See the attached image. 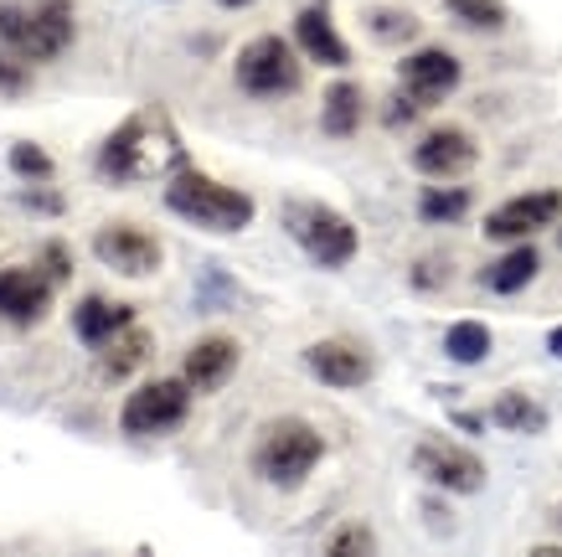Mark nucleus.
<instances>
[{
  "instance_id": "f257e3e1",
  "label": "nucleus",
  "mask_w": 562,
  "mask_h": 557,
  "mask_svg": "<svg viewBox=\"0 0 562 557\" xmlns=\"http://www.w3.org/2000/svg\"><path fill=\"white\" fill-rule=\"evenodd\" d=\"M171 160H181L176 130L155 114V109H145V114L124 119L120 130L109 135V145H103V155H99V170L109 181H145V176L171 170Z\"/></svg>"
},
{
  "instance_id": "f03ea898",
  "label": "nucleus",
  "mask_w": 562,
  "mask_h": 557,
  "mask_svg": "<svg viewBox=\"0 0 562 557\" xmlns=\"http://www.w3.org/2000/svg\"><path fill=\"white\" fill-rule=\"evenodd\" d=\"M325 459V434L305 419H273L254 444V470L273 490H300Z\"/></svg>"
},
{
  "instance_id": "7ed1b4c3",
  "label": "nucleus",
  "mask_w": 562,
  "mask_h": 557,
  "mask_svg": "<svg viewBox=\"0 0 562 557\" xmlns=\"http://www.w3.org/2000/svg\"><path fill=\"white\" fill-rule=\"evenodd\" d=\"M166 207H171L176 218L206 227V233H243L254 222V197L248 191H238V186H227V181H212V176H202V170H191V166H181L166 181Z\"/></svg>"
},
{
  "instance_id": "20e7f679",
  "label": "nucleus",
  "mask_w": 562,
  "mask_h": 557,
  "mask_svg": "<svg viewBox=\"0 0 562 557\" xmlns=\"http://www.w3.org/2000/svg\"><path fill=\"white\" fill-rule=\"evenodd\" d=\"M72 5L68 0H42V5H5L0 11V42L26 57V63H52L72 47Z\"/></svg>"
},
{
  "instance_id": "39448f33",
  "label": "nucleus",
  "mask_w": 562,
  "mask_h": 557,
  "mask_svg": "<svg viewBox=\"0 0 562 557\" xmlns=\"http://www.w3.org/2000/svg\"><path fill=\"white\" fill-rule=\"evenodd\" d=\"M284 227H290V237L321 269H341L361 248L357 222L341 218L336 207H325V202H284Z\"/></svg>"
},
{
  "instance_id": "423d86ee",
  "label": "nucleus",
  "mask_w": 562,
  "mask_h": 557,
  "mask_svg": "<svg viewBox=\"0 0 562 557\" xmlns=\"http://www.w3.org/2000/svg\"><path fill=\"white\" fill-rule=\"evenodd\" d=\"M233 83H238L248 99H290V93H300L294 47L284 36H254V42L238 52V63H233Z\"/></svg>"
},
{
  "instance_id": "0eeeda50",
  "label": "nucleus",
  "mask_w": 562,
  "mask_h": 557,
  "mask_svg": "<svg viewBox=\"0 0 562 557\" xmlns=\"http://www.w3.org/2000/svg\"><path fill=\"white\" fill-rule=\"evenodd\" d=\"M191 382L187 377H155L145 388H135L124 398L120 408V428L124 434H139V439H150V434H171L176 423H187L191 413Z\"/></svg>"
},
{
  "instance_id": "6e6552de",
  "label": "nucleus",
  "mask_w": 562,
  "mask_h": 557,
  "mask_svg": "<svg viewBox=\"0 0 562 557\" xmlns=\"http://www.w3.org/2000/svg\"><path fill=\"white\" fill-rule=\"evenodd\" d=\"M93 254H99V264L124 274V279H150V274L160 269L166 248H160V237H155L150 227H139V222H103L99 237H93Z\"/></svg>"
},
{
  "instance_id": "1a4fd4ad",
  "label": "nucleus",
  "mask_w": 562,
  "mask_h": 557,
  "mask_svg": "<svg viewBox=\"0 0 562 557\" xmlns=\"http://www.w3.org/2000/svg\"><path fill=\"white\" fill-rule=\"evenodd\" d=\"M305 367H310L315 382H325V388L351 392V388H367V382H372L376 361H372V352H367L361 341L325 336V341H315V346H305Z\"/></svg>"
},
{
  "instance_id": "9d476101",
  "label": "nucleus",
  "mask_w": 562,
  "mask_h": 557,
  "mask_svg": "<svg viewBox=\"0 0 562 557\" xmlns=\"http://www.w3.org/2000/svg\"><path fill=\"white\" fill-rule=\"evenodd\" d=\"M397 88L418 99L424 109H434L439 99H449L454 88H460V57L443 47H418L408 52L403 63H397Z\"/></svg>"
},
{
  "instance_id": "9b49d317",
  "label": "nucleus",
  "mask_w": 562,
  "mask_h": 557,
  "mask_svg": "<svg viewBox=\"0 0 562 557\" xmlns=\"http://www.w3.org/2000/svg\"><path fill=\"white\" fill-rule=\"evenodd\" d=\"M562 218V191L558 186H547V191H527V197H512V202H501L485 218V237L491 243H512V237H531L552 227Z\"/></svg>"
},
{
  "instance_id": "f8f14e48",
  "label": "nucleus",
  "mask_w": 562,
  "mask_h": 557,
  "mask_svg": "<svg viewBox=\"0 0 562 557\" xmlns=\"http://www.w3.org/2000/svg\"><path fill=\"white\" fill-rule=\"evenodd\" d=\"M475 160H480V145L460 124H439V130H428V135L413 145V166L424 170V176H434V181H454V176H464Z\"/></svg>"
},
{
  "instance_id": "ddd939ff",
  "label": "nucleus",
  "mask_w": 562,
  "mask_h": 557,
  "mask_svg": "<svg viewBox=\"0 0 562 557\" xmlns=\"http://www.w3.org/2000/svg\"><path fill=\"white\" fill-rule=\"evenodd\" d=\"M413 465H418L424 480H434L439 490H454V495H470V490L485 486V465H480L470 449H460V444L428 439L413 449Z\"/></svg>"
},
{
  "instance_id": "4468645a",
  "label": "nucleus",
  "mask_w": 562,
  "mask_h": 557,
  "mask_svg": "<svg viewBox=\"0 0 562 557\" xmlns=\"http://www.w3.org/2000/svg\"><path fill=\"white\" fill-rule=\"evenodd\" d=\"M238 361H243V346L233 336H202V341H191L187 361H181V377L196 392H217L233 382Z\"/></svg>"
},
{
  "instance_id": "2eb2a0df",
  "label": "nucleus",
  "mask_w": 562,
  "mask_h": 557,
  "mask_svg": "<svg viewBox=\"0 0 562 557\" xmlns=\"http://www.w3.org/2000/svg\"><path fill=\"white\" fill-rule=\"evenodd\" d=\"M52 310V279L36 269H0V321L36 325Z\"/></svg>"
},
{
  "instance_id": "dca6fc26",
  "label": "nucleus",
  "mask_w": 562,
  "mask_h": 557,
  "mask_svg": "<svg viewBox=\"0 0 562 557\" xmlns=\"http://www.w3.org/2000/svg\"><path fill=\"white\" fill-rule=\"evenodd\" d=\"M294 42L305 52L310 63H321V68H346L351 63V47H346V36L336 32V21L325 16L321 5H310L294 16Z\"/></svg>"
},
{
  "instance_id": "f3484780",
  "label": "nucleus",
  "mask_w": 562,
  "mask_h": 557,
  "mask_svg": "<svg viewBox=\"0 0 562 557\" xmlns=\"http://www.w3.org/2000/svg\"><path fill=\"white\" fill-rule=\"evenodd\" d=\"M135 325V304L124 300H103V294H83L78 310H72V331L88 341V346H109L114 336H124Z\"/></svg>"
},
{
  "instance_id": "a211bd4d",
  "label": "nucleus",
  "mask_w": 562,
  "mask_h": 557,
  "mask_svg": "<svg viewBox=\"0 0 562 557\" xmlns=\"http://www.w3.org/2000/svg\"><path fill=\"white\" fill-rule=\"evenodd\" d=\"M361 119H367V93H361L357 83H336L330 93H325V103H321V130L325 135H336V140L357 135Z\"/></svg>"
},
{
  "instance_id": "6ab92c4d",
  "label": "nucleus",
  "mask_w": 562,
  "mask_h": 557,
  "mask_svg": "<svg viewBox=\"0 0 562 557\" xmlns=\"http://www.w3.org/2000/svg\"><path fill=\"white\" fill-rule=\"evenodd\" d=\"M150 352H155L150 331L130 325L124 336L109 341V352H103V377H109V382H124V377H135V371L150 361Z\"/></svg>"
},
{
  "instance_id": "aec40b11",
  "label": "nucleus",
  "mask_w": 562,
  "mask_h": 557,
  "mask_svg": "<svg viewBox=\"0 0 562 557\" xmlns=\"http://www.w3.org/2000/svg\"><path fill=\"white\" fill-rule=\"evenodd\" d=\"M537 269H542V254H537V248H512L506 258H495L491 269H485V289L516 294V289H527L531 279H537Z\"/></svg>"
},
{
  "instance_id": "412c9836",
  "label": "nucleus",
  "mask_w": 562,
  "mask_h": 557,
  "mask_svg": "<svg viewBox=\"0 0 562 557\" xmlns=\"http://www.w3.org/2000/svg\"><path fill=\"white\" fill-rule=\"evenodd\" d=\"M443 352H449V361H464V367L485 361V356H491V325L454 321L449 331H443Z\"/></svg>"
},
{
  "instance_id": "4be33fe9",
  "label": "nucleus",
  "mask_w": 562,
  "mask_h": 557,
  "mask_svg": "<svg viewBox=\"0 0 562 557\" xmlns=\"http://www.w3.org/2000/svg\"><path fill=\"white\" fill-rule=\"evenodd\" d=\"M470 212V186H428L418 197V218L428 222H454Z\"/></svg>"
},
{
  "instance_id": "5701e85b",
  "label": "nucleus",
  "mask_w": 562,
  "mask_h": 557,
  "mask_svg": "<svg viewBox=\"0 0 562 557\" xmlns=\"http://www.w3.org/2000/svg\"><path fill=\"white\" fill-rule=\"evenodd\" d=\"M449 16L460 21L464 32H501L506 26V5L501 0H443Z\"/></svg>"
},
{
  "instance_id": "b1692460",
  "label": "nucleus",
  "mask_w": 562,
  "mask_h": 557,
  "mask_svg": "<svg viewBox=\"0 0 562 557\" xmlns=\"http://www.w3.org/2000/svg\"><path fill=\"white\" fill-rule=\"evenodd\" d=\"M495 423H501V428H512V434H537V428L547 423V413L531 403L527 392H506V398L495 403Z\"/></svg>"
},
{
  "instance_id": "393cba45",
  "label": "nucleus",
  "mask_w": 562,
  "mask_h": 557,
  "mask_svg": "<svg viewBox=\"0 0 562 557\" xmlns=\"http://www.w3.org/2000/svg\"><path fill=\"white\" fill-rule=\"evenodd\" d=\"M372 36H382V42H403V36L418 32V21L408 16V11H372Z\"/></svg>"
},
{
  "instance_id": "a878e982",
  "label": "nucleus",
  "mask_w": 562,
  "mask_h": 557,
  "mask_svg": "<svg viewBox=\"0 0 562 557\" xmlns=\"http://www.w3.org/2000/svg\"><path fill=\"white\" fill-rule=\"evenodd\" d=\"M11 166H16V176H26V181H47L52 155L36 151V145H16V151H11Z\"/></svg>"
},
{
  "instance_id": "bb28decb",
  "label": "nucleus",
  "mask_w": 562,
  "mask_h": 557,
  "mask_svg": "<svg viewBox=\"0 0 562 557\" xmlns=\"http://www.w3.org/2000/svg\"><path fill=\"white\" fill-rule=\"evenodd\" d=\"M32 88V63L26 57H0V93H26Z\"/></svg>"
},
{
  "instance_id": "cd10ccee",
  "label": "nucleus",
  "mask_w": 562,
  "mask_h": 557,
  "mask_svg": "<svg viewBox=\"0 0 562 557\" xmlns=\"http://www.w3.org/2000/svg\"><path fill=\"white\" fill-rule=\"evenodd\" d=\"M330 553H372L376 547V537L367 532V526H346V532H336V537L325 542Z\"/></svg>"
},
{
  "instance_id": "c85d7f7f",
  "label": "nucleus",
  "mask_w": 562,
  "mask_h": 557,
  "mask_svg": "<svg viewBox=\"0 0 562 557\" xmlns=\"http://www.w3.org/2000/svg\"><path fill=\"white\" fill-rule=\"evenodd\" d=\"M42 269H47V279L52 285H63V279H68L72 274V258H68V248H63V243H42Z\"/></svg>"
},
{
  "instance_id": "c756f323",
  "label": "nucleus",
  "mask_w": 562,
  "mask_h": 557,
  "mask_svg": "<svg viewBox=\"0 0 562 557\" xmlns=\"http://www.w3.org/2000/svg\"><path fill=\"white\" fill-rule=\"evenodd\" d=\"M547 352H552V356H562V325H558V331H552V336H547Z\"/></svg>"
},
{
  "instance_id": "7c9ffc66",
  "label": "nucleus",
  "mask_w": 562,
  "mask_h": 557,
  "mask_svg": "<svg viewBox=\"0 0 562 557\" xmlns=\"http://www.w3.org/2000/svg\"><path fill=\"white\" fill-rule=\"evenodd\" d=\"M222 5H233V11H238V5H254V0H222Z\"/></svg>"
},
{
  "instance_id": "2f4dec72",
  "label": "nucleus",
  "mask_w": 562,
  "mask_h": 557,
  "mask_svg": "<svg viewBox=\"0 0 562 557\" xmlns=\"http://www.w3.org/2000/svg\"><path fill=\"white\" fill-rule=\"evenodd\" d=\"M558 526H562V511H558Z\"/></svg>"
}]
</instances>
